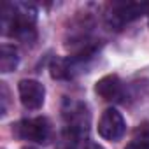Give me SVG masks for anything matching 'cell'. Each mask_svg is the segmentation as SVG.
<instances>
[{
    "instance_id": "1",
    "label": "cell",
    "mask_w": 149,
    "mask_h": 149,
    "mask_svg": "<svg viewBox=\"0 0 149 149\" xmlns=\"http://www.w3.org/2000/svg\"><path fill=\"white\" fill-rule=\"evenodd\" d=\"M13 132L16 133V137H19L23 140L40 144V142H46L49 139L51 126H49V121L46 118H32V119H23L18 125H14Z\"/></svg>"
},
{
    "instance_id": "2",
    "label": "cell",
    "mask_w": 149,
    "mask_h": 149,
    "mask_svg": "<svg viewBox=\"0 0 149 149\" xmlns=\"http://www.w3.org/2000/svg\"><path fill=\"white\" fill-rule=\"evenodd\" d=\"M125 119L116 109H107L104 111L100 121H98V135L105 140L116 142L125 135Z\"/></svg>"
},
{
    "instance_id": "3",
    "label": "cell",
    "mask_w": 149,
    "mask_h": 149,
    "mask_svg": "<svg viewBox=\"0 0 149 149\" xmlns=\"http://www.w3.org/2000/svg\"><path fill=\"white\" fill-rule=\"evenodd\" d=\"M18 91H19V100L23 104V107L30 109V111H37L42 107L44 104V97H46V90L39 81L33 79H23L18 84Z\"/></svg>"
},
{
    "instance_id": "4",
    "label": "cell",
    "mask_w": 149,
    "mask_h": 149,
    "mask_svg": "<svg viewBox=\"0 0 149 149\" xmlns=\"http://www.w3.org/2000/svg\"><path fill=\"white\" fill-rule=\"evenodd\" d=\"M95 91H97L104 100H114V98H118L119 93H121L119 77H118V76H105V77H102V79L97 83Z\"/></svg>"
},
{
    "instance_id": "5",
    "label": "cell",
    "mask_w": 149,
    "mask_h": 149,
    "mask_svg": "<svg viewBox=\"0 0 149 149\" xmlns=\"http://www.w3.org/2000/svg\"><path fill=\"white\" fill-rule=\"evenodd\" d=\"M147 9H149V4H121L116 9L114 18H119L121 21H130L137 16H142V13Z\"/></svg>"
},
{
    "instance_id": "6",
    "label": "cell",
    "mask_w": 149,
    "mask_h": 149,
    "mask_svg": "<svg viewBox=\"0 0 149 149\" xmlns=\"http://www.w3.org/2000/svg\"><path fill=\"white\" fill-rule=\"evenodd\" d=\"M18 67V53L13 46L4 44L0 49V72H13Z\"/></svg>"
},
{
    "instance_id": "7",
    "label": "cell",
    "mask_w": 149,
    "mask_h": 149,
    "mask_svg": "<svg viewBox=\"0 0 149 149\" xmlns=\"http://www.w3.org/2000/svg\"><path fill=\"white\" fill-rule=\"evenodd\" d=\"M125 149H149V133H142L135 137Z\"/></svg>"
},
{
    "instance_id": "8",
    "label": "cell",
    "mask_w": 149,
    "mask_h": 149,
    "mask_svg": "<svg viewBox=\"0 0 149 149\" xmlns=\"http://www.w3.org/2000/svg\"><path fill=\"white\" fill-rule=\"evenodd\" d=\"M84 149H104V147H102V146H98V144H95V142H86Z\"/></svg>"
},
{
    "instance_id": "9",
    "label": "cell",
    "mask_w": 149,
    "mask_h": 149,
    "mask_svg": "<svg viewBox=\"0 0 149 149\" xmlns=\"http://www.w3.org/2000/svg\"><path fill=\"white\" fill-rule=\"evenodd\" d=\"M23 149H35V147H23Z\"/></svg>"
}]
</instances>
